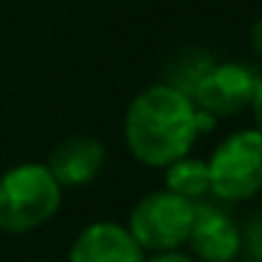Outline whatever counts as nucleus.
Returning <instances> with one entry per match:
<instances>
[{
  "instance_id": "11",
  "label": "nucleus",
  "mask_w": 262,
  "mask_h": 262,
  "mask_svg": "<svg viewBox=\"0 0 262 262\" xmlns=\"http://www.w3.org/2000/svg\"><path fill=\"white\" fill-rule=\"evenodd\" d=\"M147 262H198L192 254H186L183 248H175V251H155V254L147 256Z\"/></svg>"
},
{
  "instance_id": "4",
  "label": "nucleus",
  "mask_w": 262,
  "mask_h": 262,
  "mask_svg": "<svg viewBox=\"0 0 262 262\" xmlns=\"http://www.w3.org/2000/svg\"><path fill=\"white\" fill-rule=\"evenodd\" d=\"M194 211H198V203L169 192V189H155V192H147L130 209L127 231L147 254L175 251L186 245Z\"/></svg>"
},
{
  "instance_id": "10",
  "label": "nucleus",
  "mask_w": 262,
  "mask_h": 262,
  "mask_svg": "<svg viewBox=\"0 0 262 262\" xmlns=\"http://www.w3.org/2000/svg\"><path fill=\"white\" fill-rule=\"evenodd\" d=\"M239 256H243L245 262H262V214L251 217V220L243 226Z\"/></svg>"
},
{
  "instance_id": "13",
  "label": "nucleus",
  "mask_w": 262,
  "mask_h": 262,
  "mask_svg": "<svg viewBox=\"0 0 262 262\" xmlns=\"http://www.w3.org/2000/svg\"><path fill=\"white\" fill-rule=\"evenodd\" d=\"M248 40H251V48H254V54H256V57H262V17L256 20L254 26H251Z\"/></svg>"
},
{
  "instance_id": "5",
  "label": "nucleus",
  "mask_w": 262,
  "mask_h": 262,
  "mask_svg": "<svg viewBox=\"0 0 262 262\" xmlns=\"http://www.w3.org/2000/svg\"><path fill=\"white\" fill-rule=\"evenodd\" d=\"M259 76L262 74H256L254 68L243 62H211L194 82L189 96L203 113L214 116V119L237 116L248 110Z\"/></svg>"
},
{
  "instance_id": "3",
  "label": "nucleus",
  "mask_w": 262,
  "mask_h": 262,
  "mask_svg": "<svg viewBox=\"0 0 262 262\" xmlns=\"http://www.w3.org/2000/svg\"><path fill=\"white\" fill-rule=\"evenodd\" d=\"M211 194L223 203H245L262 192V133L256 127L234 130L211 149Z\"/></svg>"
},
{
  "instance_id": "2",
  "label": "nucleus",
  "mask_w": 262,
  "mask_h": 262,
  "mask_svg": "<svg viewBox=\"0 0 262 262\" xmlns=\"http://www.w3.org/2000/svg\"><path fill=\"white\" fill-rule=\"evenodd\" d=\"M65 189L48 172L46 161H23L0 172V231L31 234L51 223L62 206Z\"/></svg>"
},
{
  "instance_id": "6",
  "label": "nucleus",
  "mask_w": 262,
  "mask_h": 262,
  "mask_svg": "<svg viewBox=\"0 0 262 262\" xmlns=\"http://www.w3.org/2000/svg\"><path fill=\"white\" fill-rule=\"evenodd\" d=\"M186 245L198 262H234L239 259L243 226L226 209L200 200Z\"/></svg>"
},
{
  "instance_id": "1",
  "label": "nucleus",
  "mask_w": 262,
  "mask_h": 262,
  "mask_svg": "<svg viewBox=\"0 0 262 262\" xmlns=\"http://www.w3.org/2000/svg\"><path fill=\"white\" fill-rule=\"evenodd\" d=\"M217 119L198 107L192 96L169 82H155L133 96L124 113L127 152L149 169H164L192 152L203 133L214 130Z\"/></svg>"
},
{
  "instance_id": "8",
  "label": "nucleus",
  "mask_w": 262,
  "mask_h": 262,
  "mask_svg": "<svg viewBox=\"0 0 262 262\" xmlns=\"http://www.w3.org/2000/svg\"><path fill=\"white\" fill-rule=\"evenodd\" d=\"M107 149L93 136H68L48 152V172L62 189H82L102 175Z\"/></svg>"
},
{
  "instance_id": "7",
  "label": "nucleus",
  "mask_w": 262,
  "mask_h": 262,
  "mask_svg": "<svg viewBox=\"0 0 262 262\" xmlns=\"http://www.w3.org/2000/svg\"><path fill=\"white\" fill-rule=\"evenodd\" d=\"M68 262H147V251L133 239L127 226L96 220L74 237Z\"/></svg>"
},
{
  "instance_id": "12",
  "label": "nucleus",
  "mask_w": 262,
  "mask_h": 262,
  "mask_svg": "<svg viewBox=\"0 0 262 262\" xmlns=\"http://www.w3.org/2000/svg\"><path fill=\"white\" fill-rule=\"evenodd\" d=\"M248 110H251V116H254V127L262 133V76H259V82H256V91H254V99H251Z\"/></svg>"
},
{
  "instance_id": "9",
  "label": "nucleus",
  "mask_w": 262,
  "mask_h": 262,
  "mask_svg": "<svg viewBox=\"0 0 262 262\" xmlns=\"http://www.w3.org/2000/svg\"><path fill=\"white\" fill-rule=\"evenodd\" d=\"M161 172H164V189L192 200V203H200V200H206L211 194L206 158H198V155L189 152L183 158L172 161L169 166H164Z\"/></svg>"
}]
</instances>
